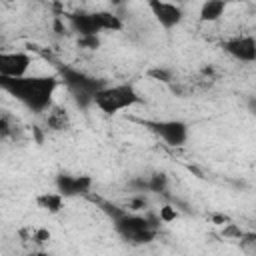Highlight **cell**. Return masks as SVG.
Wrapping results in <instances>:
<instances>
[{"label": "cell", "instance_id": "1", "mask_svg": "<svg viewBox=\"0 0 256 256\" xmlns=\"http://www.w3.org/2000/svg\"><path fill=\"white\" fill-rule=\"evenodd\" d=\"M58 88L56 76H20V78H2L0 90L14 96L32 112H46L52 106V96Z\"/></svg>", "mask_w": 256, "mask_h": 256}, {"label": "cell", "instance_id": "2", "mask_svg": "<svg viewBox=\"0 0 256 256\" xmlns=\"http://www.w3.org/2000/svg\"><path fill=\"white\" fill-rule=\"evenodd\" d=\"M104 210L112 216V222L118 230V234L132 242V244H148L156 238L158 234V216H152V214H146V216H140V214H134V212H128V210H120L116 206H110L106 202H102Z\"/></svg>", "mask_w": 256, "mask_h": 256}, {"label": "cell", "instance_id": "3", "mask_svg": "<svg viewBox=\"0 0 256 256\" xmlns=\"http://www.w3.org/2000/svg\"><path fill=\"white\" fill-rule=\"evenodd\" d=\"M140 102L138 92L132 84H116V86H104L96 92L92 104H96L106 114H116L120 110H126Z\"/></svg>", "mask_w": 256, "mask_h": 256}, {"label": "cell", "instance_id": "4", "mask_svg": "<svg viewBox=\"0 0 256 256\" xmlns=\"http://www.w3.org/2000/svg\"><path fill=\"white\" fill-rule=\"evenodd\" d=\"M60 78L64 82V86L70 90V94L78 100V104L86 106L94 100L96 92L104 88V82L94 78V76H88L86 72H80V70H74V68H62L60 70Z\"/></svg>", "mask_w": 256, "mask_h": 256}, {"label": "cell", "instance_id": "5", "mask_svg": "<svg viewBox=\"0 0 256 256\" xmlns=\"http://www.w3.org/2000/svg\"><path fill=\"white\" fill-rule=\"evenodd\" d=\"M144 124L168 146H182L188 140V126L180 120H148Z\"/></svg>", "mask_w": 256, "mask_h": 256}, {"label": "cell", "instance_id": "6", "mask_svg": "<svg viewBox=\"0 0 256 256\" xmlns=\"http://www.w3.org/2000/svg\"><path fill=\"white\" fill-rule=\"evenodd\" d=\"M32 56L26 52H4L0 50V76L2 78H20L26 76L32 66Z\"/></svg>", "mask_w": 256, "mask_h": 256}, {"label": "cell", "instance_id": "7", "mask_svg": "<svg viewBox=\"0 0 256 256\" xmlns=\"http://www.w3.org/2000/svg\"><path fill=\"white\" fill-rule=\"evenodd\" d=\"M92 188V178L90 176H70V174H60L56 176V192L62 198L70 196H84Z\"/></svg>", "mask_w": 256, "mask_h": 256}, {"label": "cell", "instance_id": "8", "mask_svg": "<svg viewBox=\"0 0 256 256\" xmlns=\"http://www.w3.org/2000/svg\"><path fill=\"white\" fill-rule=\"evenodd\" d=\"M224 52L240 62H254L256 60V40L254 36H234L222 44Z\"/></svg>", "mask_w": 256, "mask_h": 256}, {"label": "cell", "instance_id": "9", "mask_svg": "<svg viewBox=\"0 0 256 256\" xmlns=\"http://www.w3.org/2000/svg\"><path fill=\"white\" fill-rule=\"evenodd\" d=\"M148 8L152 10V14L156 16V20L164 26V28H174L180 24L182 20V8L178 4H172V2H160V0H150L148 2Z\"/></svg>", "mask_w": 256, "mask_h": 256}, {"label": "cell", "instance_id": "10", "mask_svg": "<svg viewBox=\"0 0 256 256\" xmlns=\"http://www.w3.org/2000/svg\"><path fill=\"white\" fill-rule=\"evenodd\" d=\"M68 20H70L72 30H74V32H78V34H80V38H86V36H98V32H102L96 12H94V14H88V12L70 14V16H68Z\"/></svg>", "mask_w": 256, "mask_h": 256}, {"label": "cell", "instance_id": "11", "mask_svg": "<svg viewBox=\"0 0 256 256\" xmlns=\"http://www.w3.org/2000/svg\"><path fill=\"white\" fill-rule=\"evenodd\" d=\"M46 126L50 130H56V132L68 130L70 128V118H68L66 110H62L58 106H50L48 108V114H46Z\"/></svg>", "mask_w": 256, "mask_h": 256}, {"label": "cell", "instance_id": "12", "mask_svg": "<svg viewBox=\"0 0 256 256\" xmlns=\"http://www.w3.org/2000/svg\"><path fill=\"white\" fill-rule=\"evenodd\" d=\"M36 204H38V208H42L50 214H58L62 210L64 198L58 192H42V194L36 196Z\"/></svg>", "mask_w": 256, "mask_h": 256}, {"label": "cell", "instance_id": "13", "mask_svg": "<svg viewBox=\"0 0 256 256\" xmlns=\"http://www.w3.org/2000/svg\"><path fill=\"white\" fill-rule=\"evenodd\" d=\"M226 12V2L222 0H208L200 6V20L202 22H216Z\"/></svg>", "mask_w": 256, "mask_h": 256}, {"label": "cell", "instance_id": "14", "mask_svg": "<svg viewBox=\"0 0 256 256\" xmlns=\"http://www.w3.org/2000/svg\"><path fill=\"white\" fill-rule=\"evenodd\" d=\"M20 234L26 240H30L32 244H36V246H44L50 240V232L46 228H28V230H22Z\"/></svg>", "mask_w": 256, "mask_h": 256}, {"label": "cell", "instance_id": "15", "mask_svg": "<svg viewBox=\"0 0 256 256\" xmlns=\"http://www.w3.org/2000/svg\"><path fill=\"white\" fill-rule=\"evenodd\" d=\"M98 16V22H100V28L102 30H122V20L110 12H96Z\"/></svg>", "mask_w": 256, "mask_h": 256}, {"label": "cell", "instance_id": "16", "mask_svg": "<svg viewBox=\"0 0 256 256\" xmlns=\"http://www.w3.org/2000/svg\"><path fill=\"white\" fill-rule=\"evenodd\" d=\"M140 186L146 190H152V192H164L168 186V178L164 174H152L146 182H140Z\"/></svg>", "mask_w": 256, "mask_h": 256}, {"label": "cell", "instance_id": "17", "mask_svg": "<svg viewBox=\"0 0 256 256\" xmlns=\"http://www.w3.org/2000/svg\"><path fill=\"white\" fill-rule=\"evenodd\" d=\"M176 218H178V210H176L174 206H168V204H166V206H162L160 212H158V220H160V222H166V224H168V222H174Z\"/></svg>", "mask_w": 256, "mask_h": 256}, {"label": "cell", "instance_id": "18", "mask_svg": "<svg viewBox=\"0 0 256 256\" xmlns=\"http://www.w3.org/2000/svg\"><path fill=\"white\" fill-rule=\"evenodd\" d=\"M14 134V124L10 116H0V138H10Z\"/></svg>", "mask_w": 256, "mask_h": 256}, {"label": "cell", "instance_id": "19", "mask_svg": "<svg viewBox=\"0 0 256 256\" xmlns=\"http://www.w3.org/2000/svg\"><path fill=\"white\" fill-rule=\"evenodd\" d=\"M146 208V198L144 196H136L132 200H128V212H138Z\"/></svg>", "mask_w": 256, "mask_h": 256}, {"label": "cell", "instance_id": "20", "mask_svg": "<svg viewBox=\"0 0 256 256\" xmlns=\"http://www.w3.org/2000/svg\"><path fill=\"white\" fill-rule=\"evenodd\" d=\"M222 234H224V236H230V238H238V240L244 236V232H242L236 224H226L224 230H222Z\"/></svg>", "mask_w": 256, "mask_h": 256}, {"label": "cell", "instance_id": "21", "mask_svg": "<svg viewBox=\"0 0 256 256\" xmlns=\"http://www.w3.org/2000/svg\"><path fill=\"white\" fill-rule=\"evenodd\" d=\"M150 76L156 78V80H160V82H170V80H172V74H170L168 70H162V68L150 70Z\"/></svg>", "mask_w": 256, "mask_h": 256}, {"label": "cell", "instance_id": "22", "mask_svg": "<svg viewBox=\"0 0 256 256\" xmlns=\"http://www.w3.org/2000/svg\"><path fill=\"white\" fill-rule=\"evenodd\" d=\"M78 44L82 46V48H88V50H94V48H98V36H86V38H80L78 40Z\"/></svg>", "mask_w": 256, "mask_h": 256}, {"label": "cell", "instance_id": "23", "mask_svg": "<svg viewBox=\"0 0 256 256\" xmlns=\"http://www.w3.org/2000/svg\"><path fill=\"white\" fill-rule=\"evenodd\" d=\"M210 218H212V222L218 224V226H226V224H230V218H228L226 214H212Z\"/></svg>", "mask_w": 256, "mask_h": 256}, {"label": "cell", "instance_id": "24", "mask_svg": "<svg viewBox=\"0 0 256 256\" xmlns=\"http://www.w3.org/2000/svg\"><path fill=\"white\" fill-rule=\"evenodd\" d=\"M30 256H50L48 252H44V250H38V252H32Z\"/></svg>", "mask_w": 256, "mask_h": 256}]
</instances>
